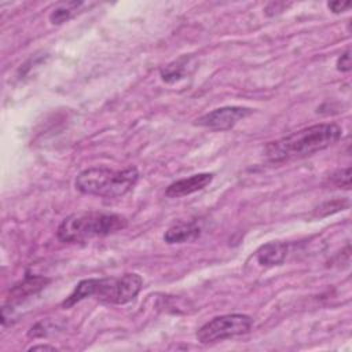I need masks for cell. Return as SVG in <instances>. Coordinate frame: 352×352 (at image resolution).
I'll return each mask as SVG.
<instances>
[{
	"label": "cell",
	"mask_w": 352,
	"mask_h": 352,
	"mask_svg": "<svg viewBox=\"0 0 352 352\" xmlns=\"http://www.w3.org/2000/svg\"><path fill=\"white\" fill-rule=\"evenodd\" d=\"M341 135V126L334 122L316 124L296 131L275 142H270L265 146L264 153L272 162L301 158L329 148L340 140Z\"/></svg>",
	"instance_id": "cell-1"
},
{
	"label": "cell",
	"mask_w": 352,
	"mask_h": 352,
	"mask_svg": "<svg viewBox=\"0 0 352 352\" xmlns=\"http://www.w3.org/2000/svg\"><path fill=\"white\" fill-rule=\"evenodd\" d=\"M143 279L139 274L129 272L121 276L89 278L77 283L74 290L62 302L63 308H70L84 298L95 297L104 304L122 305L131 302L140 292Z\"/></svg>",
	"instance_id": "cell-2"
},
{
	"label": "cell",
	"mask_w": 352,
	"mask_h": 352,
	"mask_svg": "<svg viewBox=\"0 0 352 352\" xmlns=\"http://www.w3.org/2000/svg\"><path fill=\"white\" fill-rule=\"evenodd\" d=\"M126 226L128 220L121 214L94 210L77 212L63 219L56 235L62 242H85L114 234Z\"/></svg>",
	"instance_id": "cell-3"
},
{
	"label": "cell",
	"mask_w": 352,
	"mask_h": 352,
	"mask_svg": "<svg viewBox=\"0 0 352 352\" xmlns=\"http://www.w3.org/2000/svg\"><path fill=\"white\" fill-rule=\"evenodd\" d=\"M139 172L136 168L114 170L109 168H89L76 177V188L87 195L104 198H118L125 195L138 183Z\"/></svg>",
	"instance_id": "cell-4"
},
{
	"label": "cell",
	"mask_w": 352,
	"mask_h": 352,
	"mask_svg": "<svg viewBox=\"0 0 352 352\" xmlns=\"http://www.w3.org/2000/svg\"><path fill=\"white\" fill-rule=\"evenodd\" d=\"M253 319L245 314H228L216 316L206 322L197 331V340L201 344H210L226 338L243 336L250 331Z\"/></svg>",
	"instance_id": "cell-5"
},
{
	"label": "cell",
	"mask_w": 352,
	"mask_h": 352,
	"mask_svg": "<svg viewBox=\"0 0 352 352\" xmlns=\"http://www.w3.org/2000/svg\"><path fill=\"white\" fill-rule=\"evenodd\" d=\"M252 109L242 106H224L214 109L195 121V125L212 129V131H227L231 129L238 121L252 114Z\"/></svg>",
	"instance_id": "cell-6"
},
{
	"label": "cell",
	"mask_w": 352,
	"mask_h": 352,
	"mask_svg": "<svg viewBox=\"0 0 352 352\" xmlns=\"http://www.w3.org/2000/svg\"><path fill=\"white\" fill-rule=\"evenodd\" d=\"M204 232V223L202 220L194 219V220H180L170 226L165 234L164 241L166 243H184L194 241L201 236Z\"/></svg>",
	"instance_id": "cell-7"
},
{
	"label": "cell",
	"mask_w": 352,
	"mask_h": 352,
	"mask_svg": "<svg viewBox=\"0 0 352 352\" xmlns=\"http://www.w3.org/2000/svg\"><path fill=\"white\" fill-rule=\"evenodd\" d=\"M212 180H213L212 173L191 175L190 177H184V179H180V180H176V182L170 183L165 190V195L170 197V198H179V197L190 195L192 192H197V191L205 188Z\"/></svg>",
	"instance_id": "cell-8"
},
{
	"label": "cell",
	"mask_w": 352,
	"mask_h": 352,
	"mask_svg": "<svg viewBox=\"0 0 352 352\" xmlns=\"http://www.w3.org/2000/svg\"><path fill=\"white\" fill-rule=\"evenodd\" d=\"M289 245L280 241H272L265 245H261L256 252V258L263 267H275L280 265L287 256Z\"/></svg>",
	"instance_id": "cell-9"
},
{
	"label": "cell",
	"mask_w": 352,
	"mask_h": 352,
	"mask_svg": "<svg viewBox=\"0 0 352 352\" xmlns=\"http://www.w3.org/2000/svg\"><path fill=\"white\" fill-rule=\"evenodd\" d=\"M48 282H50V279L45 276L26 274L25 278L10 290V298H11V301L19 302L23 298H28V297L38 293L43 287H45V285Z\"/></svg>",
	"instance_id": "cell-10"
},
{
	"label": "cell",
	"mask_w": 352,
	"mask_h": 352,
	"mask_svg": "<svg viewBox=\"0 0 352 352\" xmlns=\"http://www.w3.org/2000/svg\"><path fill=\"white\" fill-rule=\"evenodd\" d=\"M188 65H190V58L187 56H182L177 60L166 65L162 70H161V77L165 82H175L179 81L180 78L184 77V74L188 70Z\"/></svg>",
	"instance_id": "cell-11"
},
{
	"label": "cell",
	"mask_w": 352,
	"mask_h": 352,
	"mask_svg": "<svg viewBox=\"0 0 352 352\" xmlns=\"http://www.w3.org/2000/svg\"><path fill=\"white\" fill-rule=\"evenodd\" d=\"M84 3L81 1H67V3H59L52 12L50 14V21L55 25L63 23L67 19H70L73 16V14L78 10V7H81Z\"/></svg>",
	"instance_id": "cell-12"
},
{
	"label": "cell",
	"mask_w": 352,
	"mask_h": 352,
	"mask_svg": "<svg viewBox=\"0 0 352 352\" xmlns=\"http://www.w3.org/2000/svg\"><path fill=\"white\" fill-rule=\"evenodd\" d=\"M330 183L336 187H340V188L342 187V188L349 190L351 188V168L348 166V168L334 172L330 176Z\"/></svg>",
	"instance_id": "cell-13"
},
{
	"label": "cell",
	"mask_w": 352,
	"mask_h": 352,
	"mask_svg": "<svg viewBox=\"0 0 352 352\" xmlns=\"http://www.w3.org/2000/svg\"><path fill=\"white\" fill-rule=\"evenodd\" d=\"M344 206H348V202H346V201L336 199V201H331V202H326V204H323L322 206L318 208L316 214H318V216H326V214H329V213H334V212L342 209Z\"/></svg>",
	"instance_id": "cell-14"
},
{
	"label": "cell",
	"mask_w": 352,
	"mask_h": 352,
	"mask_svg": "<svg viewBox=\"0 0 352 352\" xmlns=\"http://www.w3.org/2000/svg\"><path fill=\"white\" fill-rule=\"evenodd\" d=\"M337 69L340 72H349L351 70V51L346 50L341 54V56L337 59Z\"/></svg>",
	"instance_id": "cell-15"
},
{
	"label": "cell",
	"mask_w": 352,
	"mask_h": 352,
	"mask_svg": "<svg viewBox=\"0 0 352 352\" xmlns=\"http://www.w3.org/2000/svg\"><path fill=\"white\" fill-rule=\"evenodd\" d=\"M327 7L334 12V14H340V12H342V11H345V10H348L349 7H351V3H348V1H330V3H327Z\"/></svg>",
	"instance_id": "cell-16"
},
{
	"label": "cell",
	"mask_w": 352,
	"mask_h": 352,
	"mask_svg": "<svg viewBox=\"0 0 352 352\" xmlns=\"http://www.w3.org/2000/svg\"><path fill=\"white\" fill-rule=\"evenodd\" d=\"M37 349H44V351H56L55 346L47 345V344H40V345H33L29 348V351H37Z\"/></svg>",
	"instance_id": "cell-17"
}]
</instances>
